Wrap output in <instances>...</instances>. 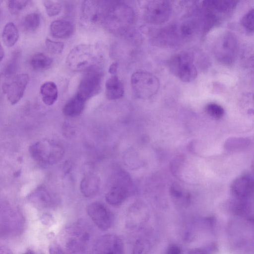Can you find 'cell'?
Returning a JSON list of instances; mask_svg holds the SVG:
<instances>
[{
    "label": "cell",
    "instance_id": "obj_36",
    "mask_svg": "<svg viewBox=\"0 0 254 254\" xmlns=\"http://www.w3.org/2000/svg\"><path fill=\"white\" fill-rule=\"evenodd\" d=\"M166 254H183V253L180 246L176 244H171L168 247Z\"/></svg>",
    "mask_w": 254,
    "mask_h": 254
},
{
    "label": "cell",
    "instance_id": "obj_39",
    "mask_svg": "<svg viewBox=\"0 0 254 254\" xmlns=\"http://www.w3.org/2000/svg\"><path fill=\"white\" fill-rule=\"evenodd\" d=\"M119 64L117 62L113 63L109 67V72L112 75H116Z\"/></svg>",
    "mask_w": 254,
    "mask_h": 254
},
{
    "label": "cell",
    "instance_id": "obj_27",
    "mask_svg": "<svg viewBox=\"0 0 254 254\" xmlns=\"http://www.w3.org/2000/svg\"><path fill=\"white\" fill-rule=\"evenodd\" d=\"M20 54L19 51L13 53L3 69V75L7 77L12 76L16 71L19 63Z\"/></svg>",
    "mask_w": 254,
    "mask_h": 254
},
{
    "label": "cell",
    "instance_id": "obj_40",
    "mask_svg": "<svg viewBox=\"0 0 254 254\" xmlns=\"http://www.w3.org/2000/svg\"><path fill=\"white\" fill-rule=\"evenodd\" d=\"M0 254H13L9 248L4 246H0Z\"/></svg>",
    "mask_w": 254,
    "mask_h": 254
},
{
    "label": "cell",
    "instance_id": "obj_23",
    "mask_svg": "<svg viewBox=\"0 0 254 254\" xmlns=\"http://www.w3.org/2000/svg\"><path fill=\"white\" fill-rule=\"evenodd\" d=\"M99 186L98 178L93 174L88 175L81 182V192L86 197L92 196L98 191Z\"/></svg>",
    "mask_w": 254,
    "mask_h": 254
},
{
    "label": "cell",
    "instance_id": "obj_16",
    "mask_svg": "<svg viewBox=\"0 0 254 254\" xmlns=\"http://www.w3.org/2000/svg\"><path fill=\"white\" fill-rule=\"evenodd\" d=\"M237 2L235 0H204L202 1V8L221 19L233 10Z\"/></svg>",
    "mask_w": 254,
    "mask_h": 254
},
{
    "label": "cell",
    "instance_id": "obj_37",
    "mask_svg": "<svg viewBox=\"0 0 254 254\" xmlns=\"http://www.w3.org/2000/svg\"><path fill=\"white\" fill-rule=\"evenodd\" d=\"M41 221L45 225H51L54 222L52 217L48 214L43 215L41 218Z\"/></svg>",
    "mask_w": 254,
    "mask_h": 254
},
{
    "label": "cell",
    "instance_id": "obj_41",
    "mask_svg": "<svg viewBox=\"0 0 254 254\" xmlns=\"http://www.w3.org/2000/svg\"><path fill=\"white\" fill-rule=\"evenodd\" d=\"M4 55V50L0 44V62L2 60Z\"/></svg>",
    "mask_w": 254,
    "mask_h": 254
},
{
    "label": "cell",
    "instance_id": "obj_38",
    "mask_svg": "<svg viewBox=\"0 0 254 254\" xmlns=\"http://www.w3.org/2000/svg\"><path fill=\"white\" fill-rule=\"evenodd\" d=\"M208 250L205 249H194L190 251L189 254H209Z\"/></svg>",
    "mask_w": 254,
    "mask_h": 254
},
{
    "label": "cell",
    "instance_id": "obj_25",
    "mask_svg": "<svg viewBox=\"0 0 254 254\" xmlns=\"http://www.w3.org/2000/svg\"><path fill=\"white\" fill-rule=\"evenodd\" d=\"M19 38V32L15 25L11 22L4 26L2 32V39L4 44L9 47H12Z\"/></svg>",
    "mask_w": 254,
    "mask_h": 254
},
{
    "label": "cell",
    "instance_id": "obj_24",
    "mask_svg": "<svg viewBox=\"0 0 254 254\" xmlns=\"http://www.w3.org/2000/svg\"><path fill=\"white\" fill-rule=\"evenodd\" d=\"M53 63L51 58L42 53L35 54L29 60L31 67L37 71L48 69L52 66Z\"/></svg>",
    "mask_w": 254,
    "mask_h": 254
},
{
    "label": "cell",
    "instance_id": "obj_4",
    "mask_svg": "<svg viewBox=\"0 0 254 254\" xmlns=\"http://www.w3.org/2000/svg\"><path fill=\"white\" fill-rule=\"evenodd\" d=\"M130 82L133 93L141 99H149L155 95L160 86L158 78L145 71L134 72L131 76Z\"/></svg>",
    "mask_w": 254,
    "mask_h": 254
},
{
    "label": "cell",
    "instance_id": "obj_6",
    "mask_svg": "<svg viewBox=\"0 0 254 254\" xmlns=\"http://www.w3.org/2000/svg\"><path fill=\"white\" fill-rule=\"evenodd\" d=\"M32 157L36 161L53 164L60 160L63 155L62 147L55 142L47 140L39 141L30 147Z\"/></svg>",
    "mask_w": 254,
    "mask_h": 254
},
{
    "label": "cell",
    "instance_id": "obj_32",
    "mask_svg": "<svg viewBox=\"0 0 254 254\" xmlns=\"http://www.w3.org/2000/svg\"><path fill=\"white\" fill-rule=\"evenodd\" d=\"M241 23L246 29L249 32H253L254 31V9L251 8L243 16L241 20Z\"/></svg>",
    "mask_w": 254,
    "mask_h": 254
},
{
    "label": "cell",
    "instance_id": "obj_35",
    "mask_svg": "<svg viewBox=\"0 0 254 254\" xmlns=\"http://www.w3.org/2000/svg\"><path fill=\"white\" fill-rule=\"evenodd\" d=\"M49 254H65L62 247L57 244L50 245L49 249Z\"/></svg>",
    "mask_w": 254,
    "mask_h": 254
},
{
    "label": "cell",
    "instance_id": "obj_15",
    "mask_svg": "<svg viewBox=\"0 0 254 254\" xmlns=\"http://www.w3.org/2000/svg\"><path fill=\"white\" fill-rule=\"evenodd\" d=\"M109 1H84L82 6V16L84 19L91 23L102 22Z\"/></svg>",
    "mask_w": 254,
    "mask_h": 254
},
{
    "label": "cell",
    "instance_id": "obj_14",
    "mask_svg": "<svg viewBox=\"0 0 254 254\" xmlns=\"http://www.w3.org/2000/svg\"><path fill=\"white\" fill-rule=\"evenodd\" d=\"M128 179L125 175H119L107 193L106 201L112 205L121 204L128 194Z\"/></svg>",
    "mask_w": 254,
    "mask_h": 254
},
{
    "label": "cell",
    "instance_id": "obj_13",
    "mask_svg": "<svg viewBox=\"0 0 254 254\" xmlns=\"http://www.w3.org/2000/svg\"><path fill=\"white\" fill-rule=\"evenodd\" d=\"M181 38L179 27L176 25H171L156 31L151 41L157 46L171 48L179 44Z\"/></svg>",
    "mask_w": 254,
    "mask_h": 254
},
{
    "label": "cell",
    "instance_id": "obj_43",
    "mask_svg": "<svg viewBox=\"0 0 254 254\" xmlns=\"http://www.w3.org/2000/svg\"><path fill=\"white\" fill-rule=\"evenodd\" d=\"M0 17H1V11H0Z\"/></svg>",
    "mask_w": 254,
    "mask_h": 254
},
{
    "label": "cell",
    "instance_id": "obj_21",
    "mask_svg": "<svg viewBox=\"0 0 254 254\" xmlns=\"http://www.w3.org/2000/svg\"><path fill=\"white\" fill-rule=\"evenodd\" d=\"M85 101L77 94L64 105L63 113L66 116L74 117L79 115L85 106Z\"/></svg>",
    "mask_w": 254,
    "mask_h": 254
},
{
    "label": "cell",
    "instance_id": "obj_11",
    "mask_svg": "<svg viewBox=\"0 0 254 254\" xmlns=\"http://www.w3.org/2000/svg\"><path fill=\"white\" fill-rule=\"evenodd\" d=\"M124 244L115 234H108L100 237L94 243L92 254H124Z\"/></svg>",
    "mask_w": 254,
    "mask_h": 254
},
{
    "label": "cell",
    "instance_id": "obj_10",
    "mask_svg": "<svg viewBox=\"0 0 254 254\" xmlns=\"http://www.w3.org/2000/svg\"><path fill=\"white\" fill-rule=\"evenodd\" d=\"M87 212L92 221L99 229L106 231L114 223L112 212L105 205L99 202L90 203L87 208Z\"/></svg>",
    "mask_w": 254,
    "mask_h": 254
},
{
    "label": "cell",
    "instance_id": "obj_33",
    "mask_svg": "<svg viewBox=\"0 0 254 254\" xmlns=\"http://www.w3.org/2000/svg\"><path fill=\"white\" fill-rule=\"evenodd\" d=\"M205 109L208 114L215 119L221 118L224 114L223 108L220 105L215 103L207 104Z\"/></svg>",
    "mask_w": 254,
    "mask_h": 254
},
{
    "label": "cell",
    "instance_id": "obj_18",
    "mask_svg": "<svg viewBox=\"0 0 254 254\" xmlns=\"http://www.w3.org/2000/svg\"><path fill=\"white\" fill-rule=\"evenodd\" d=\"M253 187L252 178L243 175L235 180L232 184L231 190L234 194L239 198H244L251 192Z\"/></svg>",
    "mask_w": 254,
    "mask_h": 254
},
{
    "label": "cell",
    "instance_id": "obj_8",
    "mask_svg": "<svg viewBox=\"0 0 254 254\" xmlns=\"http://www.w3.org/2000/svg\"><path fill=\"white\" fill-rule=\"evenodd\" d=\"M172 9V5L169 1H147L144 5L143 15L147 23L155 25L161 24L169 19Z\"/></svg>",
    "mask_w": 254,
    "mask_h": 254
},
{
    "label": "cell",
    "instance_id": "obj_2",
    "mask_svg": "<svg viewBox=\"0 0 254 254\" xmlns=\"http://www.w3.org/2000/svg\"><path fill=\"white\" fill-rule=\"evenodd\" d=\"M101 56L97 47L91 45L76 46L69 53L66 63L68 67L75 71H85L96 68Z\"/></svg>",
    "mask_w": 254,
    "mask_h": 254
},
{
    "label": "cell",
    "instance_id": "obj_30",
    "mask_svg": "<svg viewBox=\"0 0 254 254\" xmlns=\"http://www.w3.org/2000/svg\"><path fill=\"white\" fill-rule=\"evenodd\" d=\"M43 2L46 12L50 17L58 15L62 9V5L58 1L47 0Z\"/></svg>",
    "mask_w": 254,
    "mask_h": 254
},
{
    "label": "cell",
    "instance_id": "obj_19",
    "mask_svg": "<svg viewBox=\"0 0 254 254\" xmlns=\"http://www.w3.org/2000/svg\"><path fill=\"white\" fill-rule=\"evenodd\" d=\"M73 26L69 21L57 20L50 25V31L52 36L56 38L65 39L72 35Z\"/></svg>",
    "mask_w": 254,
    "mask_h": 254
},
{
    "label": "cell",
    "instance_id": "obj_44",
    "mask_svg": "<svg viewBox=\"0 0 254 254\" xmlns=\"http://www.w3.org/2000/svg\"><path fill=\"white\" fill-rule=\"evenodd\" d=\"M2 2V1H0V3L1 2Z\"/></svg>",
    "mask_w": 254,
    "mask_h": 254
},
{
    "label": "cell",
    "instance_id": "obj_7",
    "mask_svg": "<svg viewBox=\"0 0 254 254\" xmlns=\"http://www.w3.org/2000/svg\"><path fill=\"white\" fill-rule=\"evenodd\" d=\"M89 240V233L80 225L67 227L62 235L65 251L70 254H77L84 250Z\"/></svg>",
    "mask_w": 254,
    "mask_h": 254
},
{
    "label": "cell",
    "instance_id": "obj_29",
    "mask_svg": "<svg viewBox=\"0 0 254 254\" xmlns=\"http://www.w3.org/2000/svg\"><path fill=\"white\" fill-rule=\"evenodd\" d=\"M150 248L149 241L145 238H140L134 242L131 254H147Z\"/></svg>",
    "mask_w": 254,
    "mask_h": 254
},
{
    "label": "cell",
    "instance_id": "obj_17",
    "mask_svg": "<svg viewBox=\"0 0 254 254\" xmlns=\"http://www.w3.org/2000/svg\"><path fill=\"white\" fill-rule=\"evenodd\" d=\"M137 206H133L129 209L126 220V226L127 228L136 230L143 226L147 221V216Z\"/></svg>",
    "mask_w": 254,
    "mask_h": 254
},
{
    "label": "cell",
    "instance_id": "obj_1",
    "mask_svg": "<svg viewBox=\"0 0 254 254\" xmlns=\"http://www.w3.org/2000/svg\"><path fill=\"white\" fill-rule=\"evenodd\" d=\"M132 8L121 1H109L102 23L110 30L125 35L134 20Z\"/></svg>",
    "mask_w": 254,
    "mask_h": 254
},
{
    "label": "cell",
    "instance_id": "obj_3",
    "mask_svg": "<svg viewBox=\"0 0 254 254\" xmlns=\"http://www.w3.org/2000/svg\"><path fill=\"white\" fill-rule=\"evenodd\" d=\"M168 67L175 76L185 82L193 80L197 74L193 57L187 52H181L173 56L168 62Z\"/></svg>",
    "mask_w": 254,
    "mask_h": 254
},
{
    "label": "cell",
    "instance_id": "obj_42",
    "mask_svg": "<svg viewBox=\"0 0 254 254\" xmlns=\"http://www.w3.org/2000/svg\"><path fill=\"white\" fill-rule=\"evenodd\" d=\"M23 254H36L34 251L29 250L27 251Z\"/></svg>",
    "mask_w": 254,
    "mask_h": 254
},
{
    "label": "cell",
    "instance_id": "obj_28",
    "mask_svg": "<svg viewBox=\"0 0 254 254\" xmlns=\"http://www.w3.org/2000/svg\"><path fill=\"white\" fill-rule=\"evenodd\" d=\"M198 26V23L196 20H188L183 22L179 27L182 38L190 37L196 32Z\"/></svg>",
    "mask_w": 254,
    "mask_h": 254
},
{
    "label": "cell",
    "instance_id": "obj_26",
    "mask_svg": "<svg viewBox=\"0 0 254 254\" xmlns=\"http://www.w3.org/2000/svg\"><path fill=\"white\" fill-rule=\"evenodd\" d=\"M40 24V16L37 12H32L26 15L22 20L23 27L28 31L37 30Z\"/></svg>",
    "mask_w": 254,
    "mask_h": 254
},
{
    "label": "cell",
    "instance_id": "obj_12",
    "mask_svg": "<svg viewBox=\"0 0 254 254\" xmlns=\"http://www.w3.org/2000/svg\"><path fill=\"white\" fill-rule=\"evenodd\" d=\"M29 81L28 74L21 73L13 76L11 80L3 83L2 90L12 105L17 104L22 98Z\"/></svg>",
    "mask_w": 254,
    "mask_h": 254
},
{
    "label": "cell",
    "instance_id": "obj_5",
    "mask_svg": "<svg viewBox=\"0 0 254 254\" xmlns=\"http://www.w3.org/2000/svg\"><path fill=\"white\" fill-rule=\"evenodd\" d=\"M238 48L236 36L231 32H226L220 36L214 47V54L221 63L230 65L237 57Z\"/></svg>",
    "mask_w": 254,
    "mask_h": 254
},
{
    "label": "cell",
    "instance_id": "obj_31",
    "mask_svg": "<svg viewBox=\"0 0 254 254\" xmlns=\"http://www.w3.org/2000/svg\"><path fill=\"white\" fill-rule=\"evenodd\" d=\"M45 45L48 51L53 54H61L64 48L63 42L53 41L49 38H46Z\"/></svg>",
    "mask_w": 254,
    "mask_h": 254
},
{
    "label": "cell",
    "instance_id": "obj_20",
    "mask_svg": "<svg viewBox=\"0 0 254 254\" xmlns=\"http://www.w3.org/2000/svg\"><path fill=\"white\" fill-rule=\"evenodd\" d=\"M105 94L110 100L118 99L124 94V87L117 75H112L109 78L105 84Z\"/></svg>",
    "mask_w": 254,
    "mask_h": 254
},
{
    "label": "cell",
    "instance_id": "obj_34",
    "mask_svg": "<svg viewBox=\"0 0 254 254\" xmlns=\"http://www.w3.org/2000/svg\"><path fill=\"white\" fill-rule=\"evenodd\" d=\"M28 0H9L8 7L9 11L12 14H16L24 9L28 4Z\"/></svg>",
    "mask_w": 254,
    "mask_h": 254
},
{
    "label": "cell",
    "instance_id": "obj_22",
    "mask_svg": "<svg viewBox=\"0 0 254 254\" xmlns=\"http://www.w3.org/2000/svg\"><path fill=\"white\" fill-rule=\"evenodd\" d=\"M40 94L43 102L51 106L56 101L58 96V90L56 84L52 81L44 83L40 87Z\"/></svg>",
    "mask_w": 254,
    "mask_h": 254
},
{
    "label": "cell",
    "instance_id": "obj_9",
    "mask_svg": "<svg viewBox=\"0 0 254 254\" xmlns=\"http://www.w3.org/2000/svg\"><path fill=\"white\" fill-rule=\"evenodd\" d=\"M102 79V72L98 68L85 71L76 94L86 101L98 94L101 88Z\"/></svg>",
    "mask_w": 254,
    "mask_h": 254
}]
</instances>
